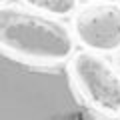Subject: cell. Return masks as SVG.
<instances>
[{
  "label": "cell",
  "instance_id": "obj_5",
  "mask_svg": "<svg viewBox=\"0 0 120 120\" xmlns=\"http://www.w3.org/2000/svg\"><path fill=\"white\" fill-rule=\"evenodd\" d=\"M16 2L28 10L58 18V20H70L76 8L80 6V0H16Z\"/></svg>",
  "mask_w": 120,
  "mask_h": 120
},
{
  "label": "cell",
  "instance_id": "obj_11",
  "mask_svg": "<svg viewBox=\"0 0 120 120\" xmlns=\"http://www.w3.org/2000/svg\"><path fill=\"white\" fill-rule=\"evenodd\" d=\"M118 2H120V0H118Z\"/></svg>",
  "mask_w": 120,
  "mask_h": 120
},
{
  "label": "cell",
  "instance_id": "obj_3",
  "mask_svg": "<svg viewBox=\"0 0 120 120\" xmlns=\"http://www.w3.org/2000/svg\"><path fill=\"white\" fill-rule=\"evenodd\" d=\"M74 90L92 114L102 120L120 116V74L110 58L98 52L76 48L64 64Z\"/></svg>",
  "mask_w": 120,
  "mask_h": 120
},
{
  "label": "cell",
  "instance_id": "obj_1",
  "mask_svg": "<svg viewBox=\"0 0 120 120\" xmlns=\"http://www.w3.org/2000/svg\"><path fill=\"white\" fill-rule=\"evenodd\" d=\"M0 120H98L64 66H28L0 52Z\"/></svg>",
  "mask_w": 120,
  "mask_h": 120
},
{
  "label": "cell",
  "instance_id": "obj_6",
  "mask_svg": "<svg viewBox=\"0 0 120 120\" xmlns=\"http://www.w3.org/2000/svg\"><path fill=\"white\" fill-rule=\"evenodd\" d=\"M110 62H112V66L116 68V72L120 74V50H116L114 54H112V60H110Z\"/></svg>",
  "mask_w": 120,
  "mask_h": 120
},
{
  "label": "cell",
  "instance_id": "obj_9",
  "mask_svg": "<svg viewBox=\"0 0 120 120\" xmlns=\"http://www.w3.org/2000/svg\"><path fill=\"white\" fill-rule=\"evenodd\" d=\"M118 120H120V116H118Z\"/></svg>",
  "mask_w": 120,
  "mask_h": 120
},
{
  "label": "cell",
  "instance_id": "obj_7",
  "mask_svg": "<svg viewBox=\"0 0 120 120\" xmlns=\"http://www.w3.org/2000/svg\"><path fill=\"white\" fill-rule=\"evenodd\" d=\"M94 2H108V0H80V4H94Z\"/></svg>",
  "mask_w": 120,
  "mask_h": 120
},
{
  "label": "cell",
  "instance_id": "obj_8",
  "mask_svg": "<svg viewBox=\"0 0 120 120\" xmlns=\"http://www.w3.org/2000/svg\"><path fill=\"white\" fill-rule=\"evenodd\" d=\"M6 2H10V0H0V6H2V4H6Z\"/></svg>",
  "mask_w": 120,
  "mask_h": 120
},
{
  "label": "cell",
  "instance_id": "obj_4",
  "mask_svg": "<svg viewBox=\"0 0 120 120\" xmlns=\"http://www.w3.org/2000/svg\"><path fill=\"white\" fill-rule=\"evenodd\" d=\"M78 48L98 54H114L120 50V2L80 4L68 20Z\"/></svg>",
  "mask_w": 120,
  "mask_h": 120
},
{
  "label": "cell",
  "instance_id": "obj_2",
  "mask_svg": "<svg viewBox=\"0 0 120 120\" xmlns=\"http://www.w3.org/2000/svg\"><path fill=\"white\" fill-rule=\"evenodd\" d=\"M68 20L28 10L18 2L0 6V52L28 66H64L76 50Z\"/></svg>",
  "mask_w": 120,
  "mask_h": 120
},
{
  "label": "cell",
  "instance_id": "obj_10",
  "mask_svg": "<svg viewBox=\"0 0 120 120\" xmlns=\"http://www.w3.org/2000/svg\"><path fill=\"white\" fill-rule=\"evenodd\" d=\"M98 120H102V118H98Z\"/></svg>",
  "mask_w": 120,
  "mask_h": 120
}]
</instances>
